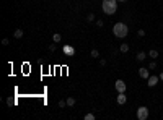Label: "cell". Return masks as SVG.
<instances>
[{"label": "cell", "instance_id": "cell-1", "mask_svg": "<svg viewBox=\"0 0 163 120\" xmlns=\"http://www.w3.org/2000/svg\"><path fill=\"white\" fill-rule=\"evenodd\" d=\"M113 34L116 37H119V39H122V37H126L127 34H129V28H127V25H124V23H116V25L113 26Z\"/></svg>", "mask_w": 163, "mask_h": 120}, {"label": "cell", "instance_id": "cell-2", "mask_svg": "<svg viewBox=\"0 0 163 120\" xmlns=\"http://www.w3.org/2000/svg\"><path fill=\"white\" fill-rule=\"evenodd\" d=\"M101 7L106 15H114L117 12V0H103Z\"/></svg>", "mask_w": 163, "mask_h": 120}, {"label": "cell", "instance_id": "cell-3", "mask_svg": "<svg viewBox=\"0 0 163 120\" xmlns=\"http://www.w3.org/2000/svg\"><path fill=\"white\" fill-rule=\"evenodd\" d=\"M137 118L139 120H147L148 118V109L145 107V105H140V107L137 109Z\"/></svg>", "mask_w": 163, "mask_h": 120}, {"label": "cell", "instance_id": "cell-4", "mask_svg": "<svg viewBox=\"0 0 163 120\" xmlns=\"http://www.w3.org/2000/svg\"><path fill=\"white\" fill-rule=\"evenodd\" d=\"M114 88H116L117 92H126L127 84H126V81H122V80H116V83H114Z\"/></svg>", "mask_w": 163, "mask_h": 120}, {"label": "cell", "instance_id": "cell-5", "mask_svg": "<svg viewBox=\"0 0 163 120\" xmlns=\"http://www.w3.org/2000/svg\"><path fill=\"white\" fill-rule=\"evenodd\" d=\"M158 81H160V76H157V75H153V76H148L147 86H148V88H153V86H157V84H158Z\"/></svg>", "mask_w": 163, "mask_h": 120}, {"label": "cell", "instance_id": "cell-6", "mask_svg": "<svg viewBox=\"0 0 163 120\" xmlns=\"http://www.w3.org/2000/svg\"><path fill=\"white\" fill-rule=\"evenodd\" d=\"M139 75H140L142 80H148V76H150V70H148V67L147 68H140V70H139Z\"/></svg>", "mask_w": 163, "mask_h": 120}, {"label": "cell", "instance_id": "cell-7", "mask_svg": "<svg viewBox=\"0 0 163 120\" xmlns=\"http://www.w3.org/2000/svg\"><path fill=\"white\" fill-rule=\"evenodd\" d=\"M117 104L119 105H122V104H126L127 102V96H126V92H119V94H117Z\"/></svg>", "mask_w": 163, "mask_h": 120}, {"label": "cell", "instance_id": "cell-8", "mask_svg": "<svg viewBox=\"0 0 163 120\" xmlns=\"http://www.w3.org/2000/svg\"><path fill=\"white\" fill-rule=\"evenodd\" d=\"M147 55H148V54H145V52H139L136 55V60L137 62H144L145 59H147Z\"/></svg>", "mask_w": 163, "mask_h": 120}, {"label": "cell", "instance_id": "cell-9", "mask_svg": "<svg viewBox=\"0 0 163 120\" xmlns=\"http://www.w3.org/2000/svg\"><path fill=\"white\" fill-rule=\"evenodd\" d=\"M23 34H25V31L18 28V29H15V33H13V36H15L16 39H21V37H23Z\"/></svg>", "mask_w": 163, "mask_h": 120}, {"label": "cell", "instance_id": "cell-10", "mask_svg": "<svg viewBox=\"0 0 163 120\" xmlns=\"http://www.w3.org/2000/svg\"><path fill=\"white\" fill-rule=\"evenodd\" d=\"M148 57H152V60H155L158 57V50L157 49H152V50H148Z\"/></svg>", "mask_w": 163, "mask_h": 120}, {"label": "cell", "instance_id": "cell-11", "mask_svg": "<svg viewBox=\"0 0 163 120\" xmlns=\"http://www.w3.org/2000/svg\"><path fill=\"white\" fill-rule=\"evenodd\" d=\"M119 50L122 54H127V52H129V44H121V46H119Z\"/></svg>", "mask_w": 163, "mask_h": 120}, {"label": "cell", "instance_id": "cell-12", "mask_svg": "<svg viewBox=\"0 0 163 120\" xmlns=\"http://www.w3.org/2000/svg\"><path fill=\"white\" fill-rule=\"evenodd\" d=\"M52 41H54L55 44H59V42H60V41H62V36H60V34H59V33H55L54 36H52Z\"/></svg>", "mask_w": 163, "mask_h": 120}, {"label": "cell", "instance_id": "cell-13", "mask_svg": "<svg viewBox=\"0 0 163 120\" xmlns=\"http://www.w3.org/2000/svg\"><path fill=\"white\" fill-rule=\"evenodd\" d=\"M64 52H65V54H67V55H72V54H74V52H75V50H74V49H72V47H70V46H65V47H64Z\"/></svg>", "mask_w": 163, "mask_h": 120}, {"label": "cell", "instance_id": "cell-14", "mask_svg": "<svg viewBox=\"0 0 163 120\" xmlns=\"http://www.w3.org/2000/svg\"><path fill=\"white\" fill-rule=\"evenodd\" d=\"M157 67H158V65H157V60H152L150 63H148V70H157Z\"/></svg>", "mask_w": 163, "mask_h": 120}, {"label": "cell", "instance_id": "cell-15", "mask_svg": "<svg viewBox=\"0 0 163 120\" xmlns=\"http://www.w3.org/2000/svg\"><path fill=\"white\" fill-rule=\"evenodd\" d=\"M65 101H67V105H69V107H74V105H75V99L74 97H67Z\"/></svg>", "mask_w": 163, "mask_h": 120}, {"label": "cell", "instance_id": "cell-16", "mask_svg": "<svg viewBox=\"0 0 163 120\" xmlns=\"http://www.w3.org/2000/svg\"><path fill=\"white\" fill-rule=\"evenodd\" d=\"M86 20H88L90 23H91V21H96V16H95V13H88V16H86Z\"/></svg>", "mask_w": 163, "mask_h": 120}, {"label": "cell", "instance_id": "cell-17", "mask_svg": "<svg viewBox=\"0 0 163 120\" xmlns=\"http://www.w3.org/2000/svg\"><path fill=\"white\" fill-rule=\"evenodd\" d=\"M90 55H91L93 59H98V57H100V52H98V50H96V49H93L91 52H90Z\"/></svg>", "mask_w": 163, "mask_h": 120}, {"label": "cell", "instance_id": "cell-18", "mask_svg": "<svg viewBox=\"0 0 163 120\" xmlns=\"http://www.w3.org/2000/svg\"><path fill=\"white\" fill-rule=\"evenodd\" d=\"M85 120H95L96 117H95V114H85V117H83Z\"/></svg>", "mask_w": 163, "mask_h": 120}, {"label": "cell", "instance_id": "cell-19", "mask_svg": "<svg viewBox=\"0 0 163 120\" xmlns=\"http://www.w3.org/2000/svg\"><path fill=\"white\" fill-rule=\"evenodd\" d=\"M96 26H100V28H103V26H105V21H103V20H96Z\"/></svg>", "mask_w": 163, "mask_h": 120}, {"label": "cell", "instance_id": "cell-20", "mask_svg": "<svg viewBox=\"0 0 163 120\" xmlns=\"http://www.w3.org/2000/svg\"><path fill=\"white\" fill-rule=\"evenodd\" d=\"M65 105H67V101H62V99H60V101H59V107H60V109H64Z\"/></svg>", "mask_w": 163, "mask_h": 120}, {"label": "cell", "instance_id": "cell-21", "mask_svg": "<svg viewBox=\"0 0 163 120\" xmlns=\"http://www.w3.org/2000/svg\"><path fill=\"white\" fill-rule=\"evenodd\" d=\"M49 50H51V52H55V50H57V46H55V42L49 46Z\"/></svg>", "mask_w": 163, "mask_h": 120}, {"label": "cell", "instance_id": "cell-22", "mask_svg": "<svg viewBox=\"0 0 163 120\" xmlns=\"http://www.w3.org/2000/svg\"><path fill=\"white\" fill-rule=\"evenodd\" d=\"M137 36H139V37H144V36H145V31H144V29H139V31H137Z\"/></svg>", "mask_w": 163, "mask_h": 120}, {"label": "cell", "instance_id": "cell-23", "mask_svg": "<svg viewBox=\"0 0 163 120\" xmlns=\"http://www.w3.org/2000/svg\"><path fill=\"white\" fill-rule=\"evenodd\" d=\"M8 44H10V41L7 39V37H3L2 39V46H8Z\"/></svg>", "mask_w": 163, "mask_h": 120}, {"label": "cell", "instance_id": "cell-24", "mask_svg": "<svg viewBox=\"0 0 163 120\" xmlns=\"http://www.w3.org/2000/svg\"><path fill=\"white\" fill-rule=\"evenodd\" d=\"M100 65H101V67H105V65H106V60L101 59V60H100Z\"/></svg>", "mask_w": 163, "mask_h": 120}, {"label": "cell", "instance_id": "cell-25", "mask_svg": "<svg viewBox=\"0 0 163 120\" xmlns=\"http://www.w3.org/2000/svg\"><path fill=\"white\" fill-rule=\"evenodd\" d=\"M7 104H8V105H13V101H12V99L8 97V99H7Z\"/></svg>", "mask_w": 163, "mask_h": 120}, {"label": "cell", "instance_id": "cell-26", "mask_svg": "<svg viewBox=\"0 0 163 120\" xmlns=\"http://www.w3.org/2000/svg\"><path fill=\"white\" fill-rule=\"evenodd\" d=\"M158 76H160V81H163V71H161L160 75H158Z\"/></svg>", "mask_w": 163, "mask_h": 120}, {"label": "cell", "instance_id": "cell-27", "mask_svg": "<svg viewBox=\"0 0 163 120\" xmlns=\"http://www.w3.org/2000/svg\"><path fill=\"white\" fill-rule=\"evenodd\" d=\"M117 2H127V0H117Z\"/></svg>", "mask_w": 163, "mask_h": 120}]
</instances>
